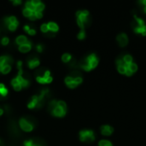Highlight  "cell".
<instances>
[{
  "label": "cell",
  "instance_id": "6da1fadb",
  "mask_svg": "<svg viewBox=\"0 0 146 146\" xmlns=\"http://www.w3.org/2000/svg\"><path fill=\"white\" fill-rule=\"evenodd\" d=\"M17 68H18V74L17 75L12 79L11 80V86L13 89L16 92H20L22 89L27 87L30 85V81L27 78H26L23 75V71L21 68V62H19L17 64Z\"/></svg>",
  "mask_w": 146,
  "mask_h": 146
},
{
  "label": "cell",
  "instance_id": "7a4b0ae2",
  "mask_svg": "<svg viewBox=\"0 0 146 146\" xmlns=\"http://www.w3.org/2000/svg\"><path fill=\"white\" fill-rule=\"evenodd\" d=\"M67 104L62 100H51L48 104V110L51 115L62 118L67 114Z\"/></svg>",
  "mask_w": 146,
  "mask_h": 146
},
{
  "label": "cell",
  "instance_id": "3957f363",
  "mask_svg": "<svg viewBox=\"0 0 146 146\" xmlns=\"http://www.w3.org/2000/svg\"><path fill=\"white\" fill-rule=\"evenodd\" d=\"M116 66H117L118 72L120 74H125L127 76L133 75V74H134L138 70V66L135 62H133L132 63L127 64L122 61L121 56L116 60Z\"/></svg>",
  "mask_w": 146,
  "mask_h": 146
},
{
  "label": "cell",
  "instance_id": "277c9868",
  "mask_svg": "<svg viewBox=\"0 0 146 146\" xmlns=\"http://www.w3.org/2000/svg\"><path fill=\"white\" fill-rule=\"evenodd\" d=\"M48 92H49L48 89H44L38 94L33 96L31 98L30 101L27 104V107L29 109H31V110H33V109H38V108L42 107V105L44 104L45 98H46Z\"/></svg>",
  "mask_w": 146,
  "mask_h": 146
},
{
  "label": "cell",
  "instance_id": "5b68a950",
  "mask_svg": "<svg viewBox=\"0 0 146 146\" xmlns=\"http://www.w3.org/2000/svg\"><path fill=\"white\" fill-rule=\"evenodd\" d=\"M99 62V59L96 54H90L85 57L80 63V67L85 71H91L94 69Z\"/></svg>",
  "mask_w": 146,
  "mask_h": 146
},
{
  "label": "cell",
  "instance_id": "8992f818",
  "mask_svg": "<svg viewBox=\"0 0 146 146\" xmlns=\"http://www.w3.org/2000/svg\"><path fill=\"white\" fill-rule=\"evenodd\" d=\"M13 58L10 56L4 55L0 56V73L2 74H8L12 69Z\"/></svg>",
  "mask_w": 146,
  "mask_h": 146
},
{
  "label": "cell",
  "instance_id": "52a82bcc",
  "mask_svg": "<svg viewBox=\"0 0 146 146\" xmlns=\"http://www.w3.org/2000/svg\"><path fill=\"white\" fill-rule=\"evenodd\" d=\"M90 13L88 10L82 9L76 12V21L80 30H85V27L89 24Z\"/></svg>",
  "mask_w": 146,
  "mask_h": 146
},
{
  "label": "cell",
  "instance_id": "ba28073f",
  "mask_svg": "<svg viewBox=\"0 0 146 146\" xmlns=\"http://www.w3.org/2000/svg\"><path fill=\"white\" fill-rule=\"evenodd\" d=\"M133 29L134 33L142 34L144 36L146 35V24L142 18L134 15V21L133 22Z\"/></svg>",
  "mask_w": 146,
  "mask_h": 146
},
{
  "label": "cell",
  "instance_id": "9c48e42d",
  "mask_svg": "<svg viewBox=\"0 0 146 146\" xmlns=\"http://www.w3.org/2000/svg\"><path fill=\"white\" fill-rule=\"evenodd\" d=\"M35 80L39 84L46 85V84H50L53 80V78L49 70H44V71L37 73Z\"/></svg>",
  "mask_w": 146,
  "mask_h": 146
},
{
  "label": "cell",
  "instance_id": "30bf717a",
  "mask_svg": "<svg viewBox=\"0 0 146 146\" xmlns=\"http://www.w3.org/2000/svg\"><path fill=\"white\" fill-rule=\"evenodd\" d=\"M83 81V79L80 75H68L65 78L64 82L66 86L70 89H74Z\"/></svg>",
  "mask_w": 146,
  "mask_h": 146
},
{
  "label": "cell",
  "instance_id": "8fae6325",
  "mask_svg": "<svg viewBox=\"0 0 146 146\" xmlns=\"http://www.w3.org/2000/svg\"><path fill=\"white\" fill-rule=\"evenodd\" d=\"M79 137H80V140L85 143L93 142L96 139L94 132L92 130H87V129L81 130L79 133Z\"/></svg>",
  "mask_w": 146,
  "mask_h": 146
},
{
  "label": "cell",
  "instance_id": "7c38bea8",
  "mask_svg": "<svg viewBox=\"0 0 146 146\" xmlns=\"http://www.w3.org/2000/svg\"><path fill=\"white\" fill-rule=\"evenodd\" d=\"M4 24L5 26L8 27V29L11 32L15 31L19 26V21L17 20V18L14 15H10V16H7L4 18Z\"/></svg>",
  "mask_w": 146,
  "mask_h": 146
},
{
  "label": "cell",
  "instance_id": "4fadbf2b",
  "mask_svg": "<svg viewBox=\"0 0 146 146\" xmlns=\"http://www.w3.org/2000/svg\"><path fill=\"white\" fill-rule=\"evenodd\" d=\"M19 126H20L21 129L26 133L32 132L33 130V127H34L33 124L26 118H21L19 120Z\"/></svg>",
  "mask_w": 146,
  "mask_h": 146
},
{
  "label": "cell",
  "instance_id": "5bb4252c",
  "mask_svg": "<svg viewBox=\"0 0 146 146\" xmlns=\"http://www.w3.org/2000/svg\"><path fill=\"white\" fill-rule=\"evenodd\" d=\"M116 40L119 44L120 46L121 47H125L127 43H128V37L126 33H119L116 37Z\"/></svg>",
  "mask_w": 146,
  "mask_h": 146
},
{
  "label": "cell",
  "instance_id": "9a60e30c",
  "mask_svg": "<svg viewBox=\"0 0 146 146\" xmlns=\"http://www.w3.org/2000/svg\"><path fill=\"white\" fill-rule=\"evenodd\" d=\"M40 64L39 59L36 56H32L27 60V66L29 68L31 69H34L36 68H38Z\"/></svg>",
  "mask_w": 146,
  "mask_h": 146
},
{
  "label": "cell",
  "instance_id": "2e32d148",
  "mask_svg": "<svg viewBox=\"0 0 146 146\" xmlns=\"http://www.w3.org/2000/svg\"><path fill=\"white\" fill-rule=\"evenodd\" d=\"M101 133L104 136H110L114 132V128L109 125H103L100 128Z\"/></svg>",
  "mask_w": 146,
  "mask_h": 146
},
{
  "label": "cell",
  "instance_id": "e0dca14e",
  "mask_svg": "<svg viewBox=\"0 0 146 146\" xmlns=\"http://www.w3.org/2000/svg\"><path fill=\"white\" fill-rule=\"evenodd\" d=\"M28 42H30V41L28 40V38L26 35H19L15 38V43H16V44H18V46L25 44Z\"/></svg>",
  "mask_w": 146,
  "mask_h": 146
},
{
  "label": "cell",
  "instance_id": "ac0fdd59",
  "mask_svg": "<svg viewBox=\"0 0 146 146\" xmlns=\"http://www.w3.org/2000/svg\"><path fill=\"white\" fill-rule=\"evenodd\" d=\"M32 50V43L28 42L25 44L18 46V50L21 53H27Z\"/></svg>",
  "mask_w": 146,
  "mask_h": 146
},
{
  "label": "cell",
  "instance_id": "d6986e66",
  "mask_svg": "<svg viewBox=\"0 0 146 146\" xmlns=\"http://www.w3.org/2000/svg\"><path fill=\"white\" fill-rule=\"evenodd\" d=\"M47 26H48V29H49V32L51 33H56V32H58L59 30V27L58 25L54 22V21H50L47 23Z\"/></svg>",
  "mask_w": 146,
  "mask_h": 146
},
{
  "label": "cell",
  "instance_id": "ffe728a7",
  "mask_svg": "<svg viewBox=\"0 0 146 146\" xmlns=\"http://www.w3.org/2000/svg\"><path fill=\"white\" fill-rule=\"evenodd\" d=\"M9 91L8 88L3 85V84H0V99H3L8 96Z\"/></svg>",
  "mask_w": 146,
  "mask_h": 146
},
{
  "label": "cell",
  "instance_id": "44dd1931",
  "mask_svg": "<svg viewBox=\"0 0 146 146\" xmlns=\"http://www.w3.org/2000/svg\"><path fill=\"white\" fill-rule=\"evenodd\" d=\"M24 31L29 35H35L36 34V30L33 27H30L29 25H26L24 27Z\"/></svg>",
  "mask_w": 146,
  "mask_h": 146
},
{
  "label": "cell",
  "instance_id": "7402d4cb",
  "mask_svg": "<svg viewBox=\"0 0 146 146\" xmlns=\"http://www.w3.org/2000/svg\"><path fill=\"white\" fill-rule=\"evenodd\" d=\"M23 146H44L43 145L36 142L35 140L33 139H29V140H27L24 142V145Z\"/></svg>",
  "mask_w": 146,
  "mask_h": 146
},
{
  "label": "cell",
  "instance_id": "603a6c76",
  "mask_svg": "<svg viewBox=\"0 0 146 146\" xmlns=\"http://www.w3.org/2000/svg\"><path fill=\"white\" fill-rule=\"evenodd\" d=\"M71 60H72V55L69 54V53H64L62 56V61L64 63H68V62H71Z\"/></svg>",
  "mask_w": 146,
  "mask_h": 146
},
{
  "label": "cell",
  "instance_id": "cb8c5ba5",
  "mask_svg": "<svg viewBox=\"0 0 146 146\" xmlns=\"http://www.w3.org/2000/svg\"><path fill=\"white\" fill-rule=\"evenodd\" d=\"M34 12L33 11H32L31 9H27V8H23V9H22V14H23V15L25 16V17H27L28 19L31 17V15L33 14Z\"/></svg>",
  "mask_w": 146,
  "mask_h": 146
},
{
  "label": "cell",
  "instance_id": "d4e9b609",
  "mask_svg": "<svg viewBox=\"0 0 146 146\" xmlns=\"http://www.w3.org/2000/svg\"><path fill=\"white\" fill-rule=\"evenodd\" d=\"M40 31H41L43 33H44V34H46V33H50L49 32L47 23H43V24L40 26Z\"/></svg>",
  "mask_w": 146,
  "mask_h": 146
},
{
  "label": "cell",
  "instance_id": "484cf974",
  "mask_svg": "<svg viewBox=\"0 0 146 146\" xmlns=\"http://www.w3.org/2000/svg\"><path fill=\"white\" fill-rule=\"evenodd\" d=\"M98 146H113L112 145V143L109 140H106V139H102L99 141L98 143Z\"/></svg>",
  "mask_w": 146,
  "mask_h": 146
},
{
  "label": "cell",
  "instance_id": "4316f807",
  "mask_svg": "<svg viewBox=\"0 0 146 146\" xmlns=\"http://www.w3.org/2000/svg\"><path fill=\"white\" fill-rule=\"evenodd\" d=\"M77 38L79 39H84L86 38V31L85 30H80L77 35Z\"/></svg>",
  "mask_w": 146,
  "mask_h": 146
},
{
  "label": "cell",
  "instance_id": "83f0119b",
  "mask_svg": "<svg viewBox=\"0 0 146 146\" xmlns=\"http://www.w3.org/2000/svg\"><path fill=\"white\" fill-rule=\"evenodd\" d=\"M9 38L8 37H3V38H2V39H1V44H2L3 45H7V44H9Z\"/></svg>",
  "mask_w": 146,
  "mask_h": 146
},
{
  "label": "cell",
  "instance_id": "f1b7e54d",
  "mask_svg": "<svg viewBox=\"0 0 146 146\" xmlns=\"http://www.w3.org/2000/svg\"><path fill=\"white\" fill-rule=\"evenodd\" d=\"M36 50L38 51V52H42L43 50H44V45L43 44H37L36 45Z\"/></svg>",
  "mask_w": 146,
  "mask_h": 146
},
{
  "label": "cell",
  "instance_id": "f546056e",
  "mask_svg": "<svg viewBox=\"0 0 146 146\" xmlns=\"http://www.w3.org/2000/svg\"><path fill=\"white\" fill-rule=\"evenodd\" d=\"M139 3L143 5V9H144V11L146 13V0L140 1V2H139Z\"/></svg>",
  "mask_w": 146,
  "mask_h": 146
},
{
  "label": "cell",
  "instance_id": "4dcf8cb0",
  "mask_svg": "<svg viewBox=\"0 0 146 146\" xmlns=\"http://www.w3.org/2000/svg\"><path fill=\"white\" fill-rule=\"evenodd\" d=\"M12 3L13 4H15V5H16V4H21V0H14V1H12Z\"/></svg>",
  "mask_w": 146,
  "mask_h": 146
},
{
  "label": "cell",
  "instance_id": "1f68e13d",
  "mask_svg": "<svg viewBox=\"0 0 146 146\" xmlns=\"http://www.w3.org/2000/svg\"><path fill=\"white\" fill-rule=\"evenodd\" d=\"M3 114V109H2V108L0 107V116H1V115H2Z\"/></svg>",
  "mask_w": 146,
  "mask_h": 146
},
{
  "label": "cell",
  "instance_id": "d6a6232c",
  "mask_svg": "<svg viewBox=\"0 0 146 146\" xmlns=\"http://www.w3.org/2000/svg\"><path fill=\"white\" fill-rule=\"evenodd\" d=\"M0 144H1V140H0Z\"/></svg>",
  "mask_w": 146,
  "mask_h": 146
}]
</instances>
